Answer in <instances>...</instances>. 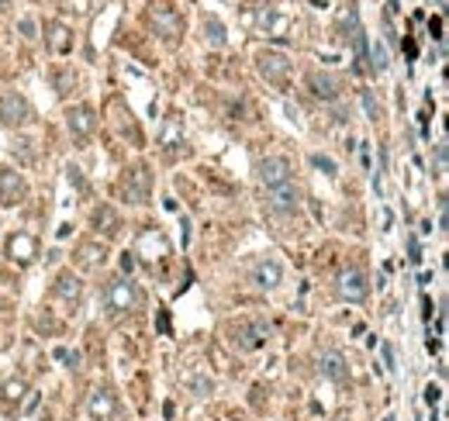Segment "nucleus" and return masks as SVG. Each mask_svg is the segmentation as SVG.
<instances>
[{"instance_id":"obj_29","label":"nucleus","mask_w":449,"mask_h":421,"mask_svg":"<svg viewBox=\"0 0 449 421\" xmlns=\"http://www.w3.org/2000/svg\"><path fill=\"white\" fill-rule=\"evenodd\" d=\"M77 83V76L70 73V69H63L59 76H56V86H59V93H70V86Z\"/></svg>"},{"instance_id":"obj_28","label":"nucleus","mask_w":449,"mask_h":421,"mask_svg":"<svg viewBox=\"0 0 449 421\" xmlns=\"http://www.w3.org/2000/svg\"><path fill=\"white\" fill-rule=\"evenodd\" d=\"M422 401H425L429 408H432V404H439V401H443V387H439V383H429V387L422 390Z\"/></svg>"},{"instance_id":"obj_23","label":"nucleus","mask_w":449,"mask_h":421,"mask_svg":"<svg viewBox=\"0 0 449 421\" xmlns=\"http://www.w3.org/2000/svg\"><path fill=\"white\" fill-rule=\"evenodd\" d=\"M387 66H391V62H387V48H384V42H370L367 45V73L380 76Z\"/></svg>"},{"instance_id":"obj_13","label":"nucleus","mask_w":449,"mask_h":421,"mask_svg":"<svg viewBox=\"0 0 449 421\" xmlns=\"http://www.w3.org/2000/svg\"><path fill=\"white\" fill-rule=\"evenodd\" d=\"M266 208L273 210V214H280V218H290V214H297L301 208V194H297V187H273L270 194H266Z\"/></svg>"},{"instance_id":"obj_16","label":"nucleus","mask_w":449,"mask_h":421,"mask_svg":"<svg viewBox=\"0 0 449 421\" xmlns=\"http://www.w3.org/2000/svg\"><path fill=\"white\" fill-rule=\"evenodd\" d=\"M160 145H163V152L173 159L180 149H183V121H180V114H169L163 121V131H160Z\"/></svg>"},{"instance_id":"obj_2","label":"nucleus","mask_w":449,"mask_h":421,"mask_svg":"<svg viewBox=\"0 0 449 421\" xmlns=\"http://www.w3.org/2000/svg\"><path fill=\"white\" fill-rule=\"evenodd\" d=\"M270 335H273V325L266 318H252V321H242L239 328H232V345L239 352H256L270 342Z\"/></svg>"},{"instance_id":"obj_27","label":"nucleus","mask_w":449,"mask_h":421,"mask_svg":"<svg viewBox=\"0 0 449 421\" xmlns=\"http://www.w3.org/2000/svg\"><path fill=\"white\" fill-rule=\"evenodd\" d=\"M190 390H194L197 397H207V394L214 390V380H211V377H194V380H190Z\"/></svg>"},{"instance_id":"obj_32","label":"nucleus","mask_w":449,"mask_h":421,"mask_svg":"<svg viewBox=\"0 0 449 421\" xmlns=\"http://www.w3.org/2000/svg\"><path fill=\"white\" fill-rule=\"evenodd\" d=\"M66 173H70V183H73V187H77V190L83 194V190H86V180L80 176V169H77V166H70Z\"/></svg>"},{"instance_id":"obj_20","label":"nucleus","mask_w":449,"mask_h":421,"mask_svg":"<svg viewBox=\"0 0 449 421\" xmlns=\"http://www.w3.org/2000/svg\"><path fill=\"white\" fill-rule=\"evenodd\" d=\"M25 394H32V390H28V383H25V380H18V377H11L4 387H0V401H4L11 411H14V404H21V401H25Z\"/></svg>"},{"instance_id":"obj_37","label":"nucleus","mask_w":449,"mask_h":421,"mask_svg":"<svg viewBox=\"0 0 449 421\" xmlns=\"http://www.w3.org/2000/svg\"><path fill=\"white\" fill-rule=\"evenodd\" d=\"M436 169L443 176V169H446V145H439V152H436Z\"/></svg>"},{"instance_id":"obj_14","label":"nucleus","mask_w":449,"mask_h":421,"mask_svg":"<svg viewBox=\"0 0 449 421\" xmlns=\"http://www.w3.org/2000/svg\"><path fill=\"white\" fill-rule=\"evenodd\" d=\"M308 90H311V97H318V100H339V93H342V80L339 76H332L325 69H311L308 73Z\"/></svg>"},{"instance_id":"obj_9","label":"nucleus","mask_w":449,"mask_h":421,"mask_svg":"<svg viewBox=\"0 0 449 421\" xmlns=\"http://www.w3.org/2000/svg\"><path fill=\"white\" fill-rule=\"evenodd\" d=\"M32 118H35V111H32V104L21 93H4L0 97V121L4 125L21 128V125H28Z\"/></svg>"},{"instance_id":"obj_33","label":"nucleus","mask_w":449,"mask_h":421,"mask_svg":"<svg viewBox=\"0 0 449 421\" xmlns=\"http://www.w3.org/2000/svg\"><path fill=\"white\" fill-rule=\"evenodd\" d=\"M122 273H124V276H131V273H135V253H122Z\"/></svg>"},{"instance_id":"obj_40","label":"nucleus","mask_w":449,"mask_h":421,"mask_svg":"<svg viewBox=\"0 0 449 421\" xmlns=\"http://www.w3.org/2000/svg\"><path fill=\"white\" fill-rule=\"evenodd\" d=\"M0 7H4V0H0Z\"/></svg>"},{"instance_id":"obj_10","label":"nucleus","mask_w":449,"mask_h":421,"mask_svg":"<svg viewBox=\"0 0 449 421\" xmlns=\"http://www.w3.org/2000/svg\"><path fill=\"white\" fill-rule=\"evenodd\" d=\"M25 197H28V183H25V176H21L18 169L4 166L0 169V204H4V208H18Z\"/></svg>"},{"instance_id":"obj_36","label":"nucleus","mask_w":449,"mask_h":421,"mask_svg":"<svg viewBox=\"0 0 449 421\" xmlns=\"http://www.w3.org/2000/svg\"><path fill=\"white\" fill-rule=\"evenodd\" d=\"M422 307H425V311H422V318H425V321H432V297H429V294H422Z\"/></svg>"},{"instance_id":"obj_11","label":"nucleus","mask_w":449,"mask_h":421,"mask_svg":"<svg viewBox=\"0 0 449 421\" xmlns=\"http://www.w3.org/2000/svg\"><path fill=\"white\" fill-rule=\"evenodd\" d=\"M66 128H70V135H73L77 142L90 138L93 128H97V111H93L90 104H73V107L66 111Z\"/></svg>"},{"instance_id":"obj_7","label":"nucleus","mask_w":449,"mask_h":421,"mask_svg":"<svg viewBox=\"0 0 449 421\" xmlns=\"http://www.w3.org/2000/svg\"><path fill=\"white\" fill-rule=\"evenodd\" d=\"M256 69H259V76H263L266 83H287V76H290V59H287L284 52H277V48H263V52L256 55Z\"/></svg>"},{"instance_id":"obj_30","label":"nucleus","mask_w":449,"mask_h":421,"mask_svg":"<svg viewBox=\"0 0 449 421\" xmlns=\"http://www.w3.org/2000/svg\"><path fill=\"white\" fill-rule=\"evenodd\" d=\"M408 262H415V266L422 262V246H418L415 235H408Z\"/></svg>"},{"instance_id":"obj_17","label":"nucleus","mask_w":449,"mask_h":421,"mask_svg":"<svg viewBox=\"0 0 449 421\" xmlns=\"http://www.w3.org/2000/svg\"><path fill=\"white\" fill-rule=\"evenodd\" d=\"M7 255L14 259V262H32L35 255H39V242L32 239V235H25V232H18V235H11L7 239Z\"/></svg>"},{"instance_id":"obj_31","label":"nucleus","mask_w":449,"mask_h":421,"mask_svg":"<svg viewBox=\"0 0 449 421\" xmlns=\"http://www.w3.org/2000/svg\"><path fill=\"white\" fill-rule=\"evenodd\" d=\"M380 352H384V366H387V370H394V366H398V363H394V345H391V342H384V345H380Z\"/></svg>"},{"instance_id":"obj_5","label":"nucleus","mask_w":449,"mask_h":421,"mask_svg":"<svg viewBox=\"0 0 449 421\" xmlns=\"http://www.w3.org/2000/svg\"><path fill=\"white\" fill-rule=\"evenodd\" d=\"M149 190H152L149 166L124 169V176H122V197L128 201V204H145V201H149Z\"/></svg>"},{"instance_id":"obj_15","label":"nucleus","mask_w":449,"mask_h":421,"mask_svg":"<svg viewBox=\"0 0 449 421\" xmlns=\"http://www.w3.org/2000/svg\"><path fill=\"white\" fill-rule=\"evenodd\" d=\"M318 373L328 380V383H349V363H346V356L342 352H335V349H325L322 356H318Z\"/></svg>"},{"instance_id":"obj_38","label":"nucleus","mask_w":449,"mask_h":421,"mask_svg":"<svg viewBox=\"0 0 449 421\" xmlns=\"http://www.w3.org/2000/svg\"><path fill=\"white\" fill-rule=\"evenodd\" d=\"M425 349H429V352H439V338L429 335V338H425Z\"/></svg>"},{"instance_id":"obj_19","label":"nucleus","mask_w":449,"mask_h":421,"mask_svg":"<svg viewBox=\"0 0 449 421\" xmlns=\"http://www.w3.org/2000/svg\"><path fill=\"white\" fill-rule=\"evenodd\" d=\"M52 290H56V297H63L66 304H77L80 294H83V283H80V276H77V273H59Z\"/></svg>"},{"instance_id":"obj_35","label":"nucleus","mask_w":449,"mask_h":421,"mask_svg":"<svg viewBox=\"0 0 449 421\" xmlns=\"http://www.w3.org/2000/svg\"><path fill=\"white\" fill-rule=\"evenodd\" d=\"M429 35H432V39H443V18H432V21H429Z\"/></svg>"},{"instance_id":"obj_22","label":"nucleus","mask_w":449,"mask_h":421,"mask_svg":"<svg viewBox=\"0 0 449 421\" xmlns=\"http://www.w3.org/2000/svg\"><path fill=\"white\" fill-rule=\"evenodd\" d=\"M93 228H97V232H104V235H115V232L122 228V218L115 214V208L100 204V208L93 210Z\"/></svg>"},{"instance_id":"obj_26","label":"nucleus","mask_w":449,"mask_h":421,"mask_svg":"<svg viewBox=\"0 0 449 421\" xmlns=\"http://www.w3.org/2000/svg\"><path fill=\"white\" fill-rule=\"evenodd\" d=\"M360 97H363V111H367L370 121H380V104L373 100V93H370V90H363Z\"/></svg>"},{"instance_id":"obj_12","label":"nucleus","mask_w":449,"mask_h":421,"mask_svg":"<svg viewBox=\"0 0 449 421\" xmlns=\"http://www.w3.org/2000/svg\"><path fill=\"white\" fill-rule=\"evenodd\" d=\"M86 415H90V421H115V415H118V397H115V390L97 387V390L86 397Z\"/></svg>"},{"instance_id":"obj_34","label":"nucleus","mask_w":449,"mask_h":421,"mask_svg":"<svg viewBox=\"0 0 449 421\" xmlns=\"http://www.w3.org/2000/svg\"><path fill=\"white\" fill-rule=\"evenodd\" d=\"M18 28H21V35H25V39H35V21H32V18H25Z\"/></svg>"},{"instance_id":"obj_24","label":"nucleus","mask_w":449,"mask_h":421,"mask_svg":"<svg viewBox=\"0 0 449 421\" xmlns=\"http://www.w3.org/2000/svg\"><path fill=\"white\" fill-rule=\"evenodd\" d=\"M204 35H207V42L214 45V48H221V45L228 42V35H225V25H221L218 18H207V21H204Z\"/></svg>"},{"instance_id":"obj_1","label":"nucleus","mask_w":449,"mask_h":421,"mask_svg":"<svg viewBox=\"0 0 449 421\" xmlns=\"http://www.w3.org/2000/svg\"><path fill=\"white\" fill-rule=\"evenodd\" d=\"M104 300H108V314H111V318L135 314V311L142 307V294H138V287L131 283V276H118V280H111V283H108V290H104Z\"/></svg>"},{"instance_id":"obj_6","label":"nucleus","mask_w":449,"mask_h":421,"mask_svg":"<svg viewBox=\"0 0 449 421\" xmlns=\"http://www.w3.org/2000/svg\"><path fill=\"white\" fill-rule=\"evenodd\" d=\"M249 280L259 287V290H277L284 283V262L273 259V255H259L249 269Z\"/></svg>"},{"instance_id":"obj_8","label":"nucleus","mask_w":449,"mask_h":421,"mask_svg":"<svg viewBox=\"0 0 449 421\" xmlns=\"http://www.w3.org/2000/svg\"><path fill=\"white\" fill-rule=\"evenodd\" d=\"M290 173H294V169H290V159H287V156H266V159L256 163V176H259V183H263L266 190L290 183Z\"/></svg>"},{"instance_id":"obj_25","label":"nucleus","mask_w":449,"mask_h":421,"mask_svg":"<svg viewBox=\"0 0 449 421\" xmlns=\"http://www.w3.org/2000/svg\"><path fill=\"white\" fill-rule=\"evenodd\" d=\"M311 166H315V169H322L325 176H335V173H339V166H335V159H332V156H322V152H315V156H311Z\"/></svg>"},{"instance_id":"obj_3","label":"nucleus","mask_w":449,"mask_h":421,"mask_svg":"<svg viewBox=\"0 0 449 421\" xmlns=\"http://www.w3.org/2000/svg\"><path fill=\"white\" fill-rule=\"evenodd\" d=\"M335 290L342 300H349V304H360V300H367L370 297V276L363 266H346V269H339V276H335Z\"/></svg>"},{"instance_id":"obj_39","label":"nucleus","mask_w":449,"mask_h":421,"mask_svg":"<svg viewBox=\"0 0 449 421\" xmlns=\"http://www.w3.org/2000/svg\"><path fill=\"white\" fill-rule=\"evenodd\" d=\"M332 421H349V418H332Z\"/></svg>"},{"instance_id":"obj_4","label":"nucleus","mask_w":449,"mask_h":421,"mask_svg":"<svg viewBox=\"0 0 449 421\" xmlns=\"http://www.w3.org/2000/svg\"><path fill=\"white\" fill-rule=\"evenodd\" d=\"M149 21H152V28H156V35H163V39H180V32H183V14L173 7V4H149Z\"/></svg>"},{"instance_id":"obj_18","label":"nucleus","mask_w":449,"mask_h":421,"mask_svg":"<svg viewBox=\"0 0 449 421\" xmlns=\"http://www.w3.org/2000/svg\"><path fill=\"white\" fill-rule=\"evenodd\" d=\"M104 255H108L104 242H83L80 249L73 253V262H77V266H83V269H97V266L104 262Z\"/></svg>"},{"instance_id":"obj_21","label":"nucleus","mask_w":449,"mask_h":421,"mask_svg":"<svg viewBox=\"0 0 449 421\" xmlns=\"http://www.w3.org/2000/svg\"><path fill=\"white\" fill-rule=\"evenodd\" d=\"M48 45H52V52H59V55H66L70 48H73V35H70V28L66 25H59V21H52L48 28Z\"/></svg>"}]
</instances>
